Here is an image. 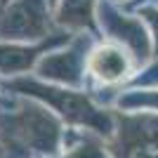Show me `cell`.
Here are the masks:
<instances>
[{
    "label": "cell",
    "instance_id": "cell-9",
    "mask_svg": "<svg viewBox=\"0 0 158 158\" xmlns=\"http://www.w3.org/2000/svg\"><path fill=\"white\" fill-rule=\"evenodd\" d=\"M90 2L92 0H64L59 19L71 26H90Z\"/></svg>",
    "mask_w": 158,
    "mask_h": 158
},
{
    "label": "cell",
    "instance_id": "cell-1",
    "mask_svg": "<svg viewBox=\"0 0 158 158\" xmlns=\"http://www.w3.org/2000/svg\"><path fill=\"white\" fill-rule=\"evenodd\" d=\"M61 146L59 123L38 106L0 113V153L5 158H54Z\"/></svg>",
    "mask_w": 158,
    "mask_h": 158
},
{
    "label": "cell",
    "instance_id": "cell-8",
    "mask_svg": "<svg viewBox=\"0 0 158 158\" xmlns=\"http://www.w3.org/2000/svg\"><path fill=\"white\" fill-rule=\"evenodd\" d=\"M78 52H69L66 57H52V59H45V64L40 66L43 76H52V78H64V80H71L76 83L78 76Z\"/></svg>",
    "mask_w": 158,
    "mask_h": 158
},
{
    "label": "cell",
    "instance_id": "cell-6",
    "mask_svg": "<svg viewBox=\"0 0 158 158\" xmlns=\"http://www.w3.org/2000/svg\"><path fill=\"white\" fill-rule=\"evenodd\" d=\"M102 21H106V28L116 35V38H125L127 45H132L135 50L139 52V57H146L149 52V45H146V38H144V31L139 28L137 21H127V19H120L116 12L111 10H102Z\"/></svg>",
    "mask_w": 158,
    "mask_h": 158
},
{
    "label": "cell",
    "instance_id": "cell-3",
    "mask_svg": "<svg viewBox=\"0 0 158 158\" xmlns=\"http://www.w3.org/2000/svg\"><path fill=\"white\" fill-rule=\"evenodd\" d=\"M109 151L111 158H158V118L123 116Z\"/></svg>",
    "mask_w": 158,
    "mask_h": 158
},
{
    "label": "cell",
    "instance_id": "cell-2",
    "mask_svg": "<svg viewBox=\"0 0 158 158\" xmlns=\"http://www.w3.org/2000/svg\"><path fill=\"white\" fill-rule=\"evenodd\" d=\"M14 87H17V90H26V92H31V94H38V97H43L45 102H50L69 123L87 125L90 130L99 132V135H104V137H111L113 125H111V120H109V116L97 111L85 97H80V94H76V92H61V90H54V87L35 85L31 80H19V83H14Z\"/></svg>",
    "mask_w": 158,
    "mask_h": 158
},
{
    "label": "cell",
    "instance_id": "cell-5",
    "mask_svg": "<svg viewBox=\"0 0 158 158\" xmlns=\"http://www.w3.org/2000/svg\"><path fill=\"white\" fill-rule=\"evenodd\" d=\"M90 69L99 80L104 83H116L127 73V59L118 47H102L97 50L90 61Z\"/></svg>",
    "mask_w": 158,
    "mask_h": 158
},
{
    "label": "cell",
    "instance_id": "cell-7",
    "mask_svg": "<svg viewBox=\"0 0 158 158\" xmlns=\"http://www.w3.org/2000/svg\"><path fill=\"white\" fill-rule=\"evenodd\" d=\"M64 144H66L64 153L57 158H111V151L99 139L90 137V135H80L76 142L66 139Z\"/></svg>",
    "mask_w": 158,
    "mask_h": 158
},
{
    "label": "cell",
    "instance_id": "cell-4",
    "mask_svg": "<svg viewBox=\"0 0 158 158\" xmlns=\"http://www.w3.org/2000/svg\"><path fill=\"white\" fill-rule=\"evenodd\" d=\"M45 12H43V0H24L19 5H14L12 14L7 17L2 33H17L19 35H26V33H40L45 28Z\"/></svg>",
    "mask_w": 158,
    "mask_h": 158
}]
</instances>
